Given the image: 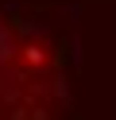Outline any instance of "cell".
Here are the masks:
<instances>
[{"label":"cell","mask_w":116,"mask_h":120,"mask_svg":"<svg viewBox=\"0 0 116 120\" xmlns=\"http://www.w3.org/2000/svg\"><path fill=\"white\" fill-rule=\"evenodd\" d=\"M58 70L43 43L0 23V120H54Z\"/></svg>","instance_id":"6da1fadb"}]
</instances>
